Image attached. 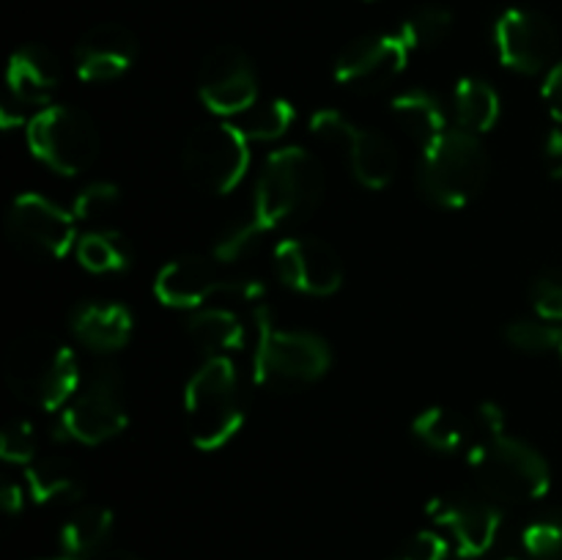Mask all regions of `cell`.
<instances>
[{
    "label": "cell",
    "mask_w": 562,
    "mask_h": 560,
    "mask_svg": "<svg viewBox=\"0 0 562 560\" xmlns=\"http://www.w3.org/2000/svg\"><path fill=\"white\" fill-rule=\"evenodd\" d=\"M409 44L401 33H379L351 42L335 60V80L357 93H373L398 80L409 64Z\"/></svg>",
    "instance_id": "5bb4252c"
},
{
    "label": "cell",
    "mask_w": 562,
    "mask_h": 560,
    "mask_svg": "<svg viewBox=\"0 0 562 560\" xmlns=\"http://www.w3.org/2000/svg\"><path fill=\"white\" fill-rule=\"evenodd\" d=\"M505 338L514 349L527 351V355H547V351L560 349L562 329L547 318H516L505 329Z\"/></svg>",
    "instance_id": "1f68e13d"
},
{
    "label": "cell",
    "mask_w": 562,
    "mask_h": 560,
    "mask_svg": "<svg viewBox=\"0 0 562 560\" xmlns=\"http://www.w3.org/2000/svg\"><path fill=\"white\" fill-rule=\"evenodd\" d=\"M198 97L220 119L250 113L258 104V75L250 55L239 47H217L198 71Z\"/></svg>",
    "instance_id": "7c38bea8"
},
{
    "label": "cell",
    "mask_w": 562,
    "mask_h": 560,
    "mask_svg": "<svg viewBox=\"0 0 562 560\" xmlns=\"http://www.w3.org/2000/svg\"><path fill=\"white\" fill-rule=\"evenodd\" d=\"M428 516L450 533L459 560L483 558L497 544L503 527L497 505L477 497H437L428 505Z\"/></svg>",
    "instance_id": "e0dca14e"
},
{
    "label": "cell",
    "mask_w": 562,
    "mask_h": 560,
    "mask_svg": "<svg viewBox=\"0 0 562 560\" xmlns=\"http://www.w3.org/2000/svg\"><path fill=\"white\" fill-rule=\"evenodd\" d=\"M267 234L269 231L250 214L245 223H234L217 242H214V261L217 264L239 261V258H245L247 253L256 250Z\"/></svg>",
    "instance_id": "d6a6232c"
},
{
    "label": "cell",
    "mask_w": 562,
    "mask_h": 560,
    "mask_svg": "<svg viewBox=\"0 0 562 560\" xmlns=\"http://www.w3.org/2000/svg\"><path fill=\"white\" fill-rule=\"evenodd\" d=\"M256 349H252V382L256 384H311L333 366L327 340L307 329H283L263 302L256 311Z\"/></svg>",
    "instance_id": "277c9868"
},
{
    "label": "cell",
    "mask_w": 562,
    "mask_h": 560,
    "mask_svg": "<svg viewBox=\"0 0 562 560\" xmlns=\"http://www.w3.org/2000/svg\"><path fill=\"white\" fill-rule=\"evenodd\" d=\"M472 475L477 486L497 503H530L541 500L552 486L547 459L525 439L505 432L486 434L470 453Z\"/></svg>",
    "instance_id": "5b68a950"
},
{
    "label": "cell",
    "mask_w": 562,
    "mask_h": 560,
    "mask_svg": "<svg viewBox=\"0 0 562 560\" xmlns=\"http://www.w3.org/2000/svg\"><path fill=\"white\" fill-rule=\"evenodd\" d=\"M412 434L437 453H459L467 445V423L445 406H428L412 421Z\"/></svg>",
    "instance_id": "4316f807"
},
{
    "label": "cell",
    "mask_w": 562,
    "mask_h": 560,
    "mask_svg": "<svg viewBox=\"0 0 562 560\" xmlns=\"http://www.w3.org/2000/svg\"><path fill=\"white\" fill-rule=\"evenodd\" d=\"M494 47L505 69L538 75L549 69L558 55L560 36L549 16L532 9H508L494 25Z\"/></svg>",
    "instance_id": "4fadbf2b"
},
{
    "label": "cell",
    "mask_w": 562,
    "mask_h": 560,
    "mask_svg": "<svg viewBox=\"0 0 562 560\" xmlns=\"http://www.w3.org/2000/svg\"><path fill=\"white\" fill-rule=\"evenodd\" d=\"M541 93H543V102H547L549 113H552V119L558 121V124H562V60L549 69Z\"/></svg>",
    "instance_id": "8d00e7d4"
},
{
    "label": "cell",
    "mask_w": 562,
    "mask_h": 560,
    "mask_svg": "<svg viewBox=\"0 0 562 560\" xmlns=\"http://www.w3.org/2000/svg\"><path fill=\"white\" fill-rule=\"evenodd\" d=\"M187 333L192 344L209 357H228L231 351L245 346V327L239 316L228 307H198L187 318Z\"/></svg>",
    "instance_id": "603a6c76"
},
{
    "label": "cell",
    "mask_w": 562,
    "mask_h": 560,
    "mask_svg": "<svg viewBox=\"0 0 562 560\" xmlns=\"http://www.w3.org/2000/svg\"><path fill=\"white\" fill-rule=\"evenodd\" d=\"M27 494L33 503H75L86 492L82 472L77 470L75 461L60 459V456H44V459L31 461L25 467Z\"/></svg>",
    "instance_id": "7402d4cb"
},
{
    "label": "cell",
    "mask_w": 562,
    "mask_h": 560,
    "mask_svg": "<svg viewBox=\"0 0 562 560\" xmlns=\"http://www.w3.org/2000/svg\"><path fill=\"white\" fill-rule=\"evenodd\" d=\"M93 560H140V558L132 552H126V549H104V552Z\"/></svg>",
    "instance_id": "ab89813d"
},
{
    "label": "cell",
    "mask_w": 562,
    "mask_h": 560,
    "mask_svg": "<svg viewBox=\"0 0 562 560\" xmlns=\"http://www.w3.org/2000/svg\"><path fill=\"white\" fill-rule=\"evenodd\" d=\"M77 261L93 275L124 272L132 264V247L115 228L86 231L75 245Z\"/></svg>",
    "instance_id": "484cf974"
},
{
    "label": "cell",
    "mask_w": 562,
    "mask_h": 560,
    "mask_svg": "<svg viewBox=\"0 0 562 560\" xmlns=\"http://www.w3.org/2000/svg\"><path fill=\"white\" fill-rule=\"evenodd\" d=\"M121 212V190L113 181H91L82 187L75 198V214L77 223L88 225V231L97 228H113L115 217Z\"/></svg>",
    "instance_id": "83f0119b"
},
{
    "label": "cell",
    "mask_w": 562,
    "mask_h": 560,
    "mask_svg": "<svg viewBox=\"0 0 562 560\" xmlns=\"http://www.w3.org/2000/svg\"><path fill=\"white\" fill-rule=\"evenodd\" d=\"M420 190L434 206L461 209L481 195L488 179V154L481 137L448 130L423 146Z\"/></svg>",
    "instance_id": "8992f818"
},
{
    "label": "cell",
    "mask_w": 562,
    "mask_h": 560,
    "mask_svg": "<svg viewBox=\"0 0 562 560\" xmlns=\"http://www.w3.org/2000/svg\"><path fill=\"white\" fill-rule=\"evenodd\" d=\"M450 544L434 530H420L404 541V547L393 555V560H448Z\"/></svg>",
    "instance_id": "d590c367"
},
{
    "label": "cell",
    "mask_w": 562,
    "mask_h": 560,
    "mask_svg": "<svg viewBox=\"0 0 562 560\" xmlns=\"http://www.w3.org/2000/svg\"><path fill=\"white\" fill-rule=\"evenodd\" d=\"M3 377L22 404L44 412L64 410L80 390V366L75 351L42 329L22 333L9 346Z\"/></svg>",
    "instance_id": "6da1fadb"
},
{
    "label": "cell",
    "mask_w": 562,
    "mask_h": 560,
    "mask_svg": "<svg viewBox=\"0 0 562 560\" xmlns=\"http://www.w3.org/2000/svg\"><path fill=\"white\" fill-rule=\"evenodd\" d=\"M324 195V168L307 148H274L263 163L252 198V217L272 234L307 217Z\"/></svg>",
    "instance_id": "3957f363"
},
{
    "label": "cell",
    "mask_w": 562,
    "mask_h": 560,
    "mask_svg": "<svg viewBox=\"0 0 562 560\" xmlns=\"http://www.w3.org/2000/svg\"><path fill=\"white\" fill-rule=\"evenodd\" d=\"M130 423L121 377L113 368H99L60 412L58 439L80 445H102L119 437Z\"/></svg>",
    "instance_id": "9c48e42d"
},
{
    "label": "cell",
    "mask_w": 562,
    "mask_h": 560,
    "mask_svg": "<svg viewBox=\"0 0 562 560\" xmlns=\"http://www.w3.org/2000/svg\"><path fill=\"white\" fill-rule=\"evenodd\" d=\"M31 154L58 176H77L99 154V130L88 113L71 104H49L27 119Z\"/></svg>",
    "instance_id": "52a82bcc"
},
{
    "label": "cell",
    "mask_w": 562,
    "mask_h": 560,
    "mask_svg": "<svg viewBox=\"0 0 562 560\" xmlns=\"http://www.w3.org/2000/svg\"><path fill=\"white\" fill-rule=\"evenodd\" d=\"M25 505V497H22V486L16 483H3L0 489V508L5 511V516H16Z\"/></svg>",
    "instance_id": "f35d334b"
},
{
    "label": "cell",
    "mask_w": 562,
    "mask_h": 560,
    "mask_svg": "<svg viewBox=\"0 0 562 560\" xmlns=\"http://www.w3.org/2000/svg\"><path fill=\"white\" fill-rule=\"evenodd\" d=\"M137 60V38L119 22H102L80 36L75 71L82 82H110L124 77Z\"/></svg>",
    "instance_id": "ac0fdd59"
},
{
    "label": "cell",
    "mask_w": 562,
    "mask_h": 560,
    "mask_svg": "<svg viewBox=\"0 0 562 560\" xmlns=\"http://www.w3.org/2000/svg\"><path fill=\"white\" fill-rule=\"evenodd\" d=\"M294 121L296 108L289 99H267L263 104H256L250 113H245L239 130L245 132L250 143H274L285 137Z\"/></svg>",
    "instance_id": "f1b7e54d"
},
{
    "label": "cell",
    "mask_w": 562,
    "mask_h": 560,
    "mask_svg": "<svg viewBox=\"0 0 562 560\" xmlns=\"http://www.w3.org/2000/svg\"><path fill=\"white\" fill-rule=\"evenodd\" d=\"M311 132L322 141L344 148L351 176L368 190H384L395 179L398 154L393 143L373 130H362L338 110H316L311 115Z\"/></svg>",
    "instance_id": "30bf717a"
},
{
    "label": "cell",
    "mask_w": 562,
    "mask_h": 560,
    "mask_svg": "<svg viewBox=\"0 0 562 560\" xmlns=\"http://www.w3.org/2000/svg\"><path fill=\"white\" fill-rule=\"evenodd\" d=\"M250 168V141L239 124L209 121L195 126L184 143V173L209 195H228Z\"/></svg>",
    "instance_id": "ba28073f"
},
{
    "label": "cell",
    "mask_w": 562,
    "mask_h": 560,
    "mask_svg": "<svg viewBox=\"0 0 562 560\" xmlns=\"http://www.w3.org/2000/svg\"><path fill=\"white\" fill-rule=\"evenodd\" d=\"M5 88H9V104H3V124H22L27 110L38 113L53 104L60 88L58 58L42 44H22L9 58Z\"/></svg>",
    "instance_id": "2e32d148"
},
{
    "label": "cell",
    "mask_w": 562,
    "mask_h": 560,
    "mask_svg": "<svg viewBox=\"0 0 562 560\" xmlns=\"http://www.w3.org/2000/svg\"><path fill=\"white\" fill-rule=\"evenodd\" d=\"M187 434L198 450H220L245 426V393L231 357H209L184 388Z\"/></svg>",
    "instance_id": "7a4b0ae2"
},
{
    "label": "cell",
    "mask_w": 562,
    "mask_h": 560,
    "mask_svg": "<svg viewBox=\"0 0 562 560\" xmlns=\"http://www.w3.org/2000/svg\"><path fill=\"white\" fill-rule=\"evenodd\" d=\"M450 27H453V14L442 5H423V9L412 11L401 25V38L409 44V49H428L437 47L448 38Z\"/></svg>",
    "instance_id": "f546056e"
},
{
    "label": "cell",
    "mask_w": 562,
    "mask_h": 560,
    "mask_svg": "<svg viewBox=\"0 0 562 560\" xmlns=\"http://www.w3.org/2000/svg\"><path fill=\"white\" fill-rule=\"evenodd\" d=\"M453 113L459 121V130L472 132V135L492 132L503 115L497 88L483 77H464L453 91Z\"/></svg>",
    "instance_id": "d4e9b609"
},
{
    "label": "cell",
    "mask_w": 562,
    "mask_h": 560,
    "mask_svg": "<svg viewBox=\"0 0 562 560\" xmlns=\"http://www.w3.org/2000/svg\"><path fill=\"white\" fill-rule=\"evenodd\" d=\"M55 560H69V558H55Z\"/></svg>",
    "instance_id": "b9f144b4"
},
{
    "label": "cell",
    "mask_w": 562,
    "mask_h": 560,
    "mask_svg": "<svg viewBox=\"0 0 562 560\" xmlns=\"http://www.w3.org/2000/svg\"><path fill=\"white\" fill-rule=\"evenodd\" d=\"M69 329L91 351H119L135 333V316L121 302H80L69 316Z\"/></svg>",
    "instance_id": "ffe728a7"
},
{
    "label": "cell",
    "mask_w": 562,
    "mask_h": 560,
    "mask_svg": "<svg viewBox=\"0 0 562 560\" xmlns=\"http://www.w3.org/2000/svg\"><path fill=\"white\" fill-rule=\"evenodd\" d=\"M390 113L423 146H428V143L448 132L445 104L426 88H409V91L395 93L393 102H390Z\"/></svg>",
    "instance_id": "cb8c5ba5"
},
{
    "label": "cell",
    "mask_w": 562,
    "mask_h": 560,
    "mask_svg": "<svg viewBox=\"0 0 562 560\" xmlns=\"http://www.w3.org/2000/svg\"><path fill=\"white\" fill-rule=\"evenodd\" d=\"M115 516L104 505H82L60 527V549L69 560H93L108 549Z\"/></svg>",
    "instance_id": "44dd1931"
},
{
    "label": "cell",
    "mask_w": 562,
    "mask_h": 560,
    "mask_svg": "<svg viewBox=\"0 0 562 560\" xmlns=\"http://www.w3.org/2000/svg\"><path fill=\"white\" fill-rule=\"evenodd\" d=\"M543 159H547L549 176L562 181V130L549 132L547 143H543Z\"/></svg>",
    "instance_id": "74e56055"
},
{
    "label": "cell",
    "mask_w": 562,
    "mask_h": 560,
    "mask_svg": "<svg viewBox=\"0 0 562 560\" xmlns=\"http://www.w3.org/2000/svg\"><path fill=\"white\" fill-rule=\"evenodd\" d=\"M274 272L289 289L311 296H329L344 285L338 250L316 236H294L274 245Z\"/></svg>",
    "instance_id": "9a60e30c"
},
{
    "label": "cell",
    "mask_w": 562,
    "mask_h": 560,
    "mask_svg": "<svg viewBox=\"0 0 562 560\" xmlns=\"http://www.w3.org/2000/svg\"><path fill=\"white\" fill-rule=\"evenodd\" d=\"M521 547L532 560H562V511L536 516L521 530Z\"/></svg>",
    "instance_id": "4dcf8cb0"
},
{
    "label": "cell",
    "mask_w": 562,
    "mask_h": 560,
    "mask_svg": "<svg viewBox=\"0 0 562 560\" xmlns=\"http://www.w3.org/2000/svg\"><path fill=\"white\" fill-rule=\"evenodd\" d=\"M532 307L538 318L558 324L562 322V269H549L532 283Z\"/></svg>",
    "instance_id": "e575fe53"
},
{
    "label": "cell",
    "mask_w": 562,
    "mask_h": 560,
    "mask_svg": "<svg viewBox=\"0 0 562 560\" xmlns=\"http://www.w3.org/2000/svg\"><path fill=\"white\" fill-rule=\"evenodd\" d=\"M36 453L38 437L33 423L22 421V417L5 423L3 434H0V456L11 464H31V461H36Z\"/></svg>",
    "instance_id": "836d02e7"
},
{
    "label": "cell",
    "mask_w": 562,
    "mask_h": 560,
    "mask_svg": "<svg viewBox=\"0 0 562 560\" xmlns=\"http://www.w3.org/2000/svg\"><path fill=\"white\" fill-rule=\"evenodd\" d=\"M558 351H560V357H562V340H560V349Z\"/></svg>",
    "instance_id": "60d3db41"
},
{
    "label": "cell",
    "mask_w": 562,
    "mask_h": 560,
    "mask_svg": "<svg viewBox=\"0 0 562 560\" xmlns=\"http://www.w3.org/2000/svg\"><path fill=\"white\" fill-rule=\"evenodd\" d=\"M5 234L11 245L31 258H64L77 245V220L38 192H22L5 214Z\"/></svg>",
    "instance_id": "8fae6325"
},
{
    "label": "cell",
    "mask_w": 562,
    "mask_h": 560,
    "mask_svg": "<svg viewBox=\"0 0 562 560\" xmlns=\"http://www.w3.org/2000/svg\"><path fill=\"white\" fill-rule=\"evenodd\" d=\"M225 280L217 275V264L203 256H179L165 264L154 280V294L162 305L179 311H198L212 296L223 294Z\"/></svg>",
    "instance_id": "d6986e66"
}]
</instances>
